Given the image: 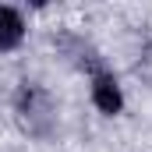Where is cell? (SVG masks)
<instances>
[{
  "mask_svg": "<svg viewBox=\"0 0 152 152\" xmlns=\"http://www.w3.org/2000/svg\"><path fill=\"white\" fill-rule=\"evenodd\" d=\"M88 92H92V106H96L99 113L117 117L120 110H124V88H120L117 75H110V71H96Z\"/></svg>",
  "mask_w": 152,
  "mask_h": 152,
  "instance_id": "6da1fadb",
  "label": "cell"
},
{
  "mask_svg": "<svg viewBox=\"0 0 152 152\" xmlns=\"http://www.w3.org/2000/svg\"><path fill=\"white\" fill-rule=\"evenodd\" d=\"M25 42V18L18 7L0 4V53H11Z\"/></svg>",
  "mask_w": 152,
  "mask_h": 152,
  "instance_id": "7a4b0ae2",
  "label": "cell"
}]
</instances>
